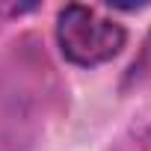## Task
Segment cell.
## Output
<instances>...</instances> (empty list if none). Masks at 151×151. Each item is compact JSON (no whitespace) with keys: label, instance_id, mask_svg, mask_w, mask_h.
I'll return each instance as SVG.
<instances>
[{"label":"cell","instance_id":"6da1fadb","mask_svg":"<svg viewBox=\"0 0 151 151\" xmlns=\"http://www.w3.org/2000/svg\"><path fill=\"white\" fill-rule=\"evenodd\" d=\"M56 42L68 62L92 68L119 56V50L127 42V33L122 24L104 18L92 6L68 3L56 18Z\"/></svg>","mask_w":151,"mask_h":151}]
</instances>
